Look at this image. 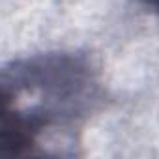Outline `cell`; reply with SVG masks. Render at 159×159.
<instances>
[{"instance_id": "obj_1", "label": "cell", "mask_w": 159, "mask_h": 159, "mask_svg": "<svg viewBox=\"0 0 159 159\" xmlns=\"http://www.w3.org/2000/svg\"><path fill=\"white\" fill-rule=\"evenodd\" d=\"M88 83L86 66L73 56H41L13 64L2 77V94L32 96L30 105H4L0 125V152H26L41 129L58 116Z\"/></svg>"}, {"instance_id": "obj_2", "label": "cell", "mask_w": 159, "mask_h": 159, "mask_svg": "<svg viewBox=\"0 0 159 159\" xmlns=\"http://www.w3.org/2000/svg\"><path fill=\"white\" fill-rule=\"evenodd\" d=\"M140 2L148 8H152L153 11H159V0H140Z\"/></svg>"}]
</instances>
